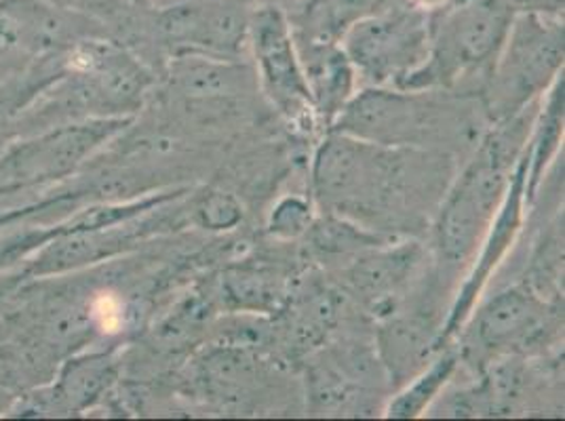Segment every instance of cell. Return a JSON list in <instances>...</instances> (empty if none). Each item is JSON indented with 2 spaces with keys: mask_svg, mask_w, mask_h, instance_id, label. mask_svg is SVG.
Returning <instances> with one entry per match:
<instances>
[{
  "mask_svg": "<svg viewBox=\"0 0 565 421\" xmlns=\"http://www.w3.org/2000/svg\"><path fill=\"white\" fill-rule=\"evenodd\" d=\"M541 101L494 122L460 177L444 194L435 222V251L446 266L472 261L511 184V173L530 140Z\"/></svg>",
  "mask_w": 565,
  "mask_h": 421,
  "instance_id": "obj_1",
  "label": "cell"
},
{
  "mask_svg": "<svg viewBox=\"0 0 565 421\" xmlns=\"http://www.w3.org/2000/svg\"><path fill=\"white\" fill-rule=\"evenodd\" d=\"M511 0H449L428 13V55L401 91H444L477 72L492 71L515 20Z\"/></svg>",
  "mask_w": 565,
  "mask_h": 421,
  "instance_id": "obj_2",
  "label": "cell"
},
{
  "mask_svg": "<svg viewBox=\"0 0 565 421\" xmlns=\"http://www.w3.org/2000/svg\"><path fill=\"white\" fill-rule=\"evenodd\" d=\"M403 148H386L330 129L312 159V198L333 215H376L403 187Z\"/></svg>",
  "mask_w": 565,
  "mask_h": 421,
  "instance_id": "obj_3",
  "label": "cell"
},
{
  "mask_svg": "<svg viewBox=\"0 0 565 421\" xmlns=\"http://www.w3.org/2000/svg\"><path fill=\"white\" fill-rule=\"evenodd\" d=\"M564 57V18L515 13L507 41L486 76L483 97L492 122L509 120L541 101L562 76Z\"/></svg>",
  "mask_w": 565,
  "mask_h": 421,
  "instance_id": "obj_4",
  "label": "cell"
},
{
  "mask_svg": "<svg viewBox=\"0 0 565 421\" xmlns=\"http://www.w3.org/2000/svg\"><path fill=\"white\" fill-rule=\"evenodd\" d=\"M131 122L134 118H87L18 138L0 150V186L22 192L68 180Z\"/></svg>",
  "mask_w": 565,
  "mask_h": 421,
  "instance_id": "obj_5",
  "label": "cell"
},
{
  "mask_svg": "<svg viewBox=\"0 0 565 421\" xmlns=\"http://www.w3.org/2000/svg\"><path fill=\"white\" fill-rule=\"evenodd\" d=\"M342 48L359 80L397 89L428 55V13L407 0H393L354 25Z\"/></svg>",
  "mask_w": 565,
  "mask_h": 421,
  "instance_id": "obj_6",
  "label": "cell"
},
{
  "mask_svg": "<svg viewBox=\"0 0 565 421\" xmlns=\"http://www.w3.org/2000/svg\"><path fill=\"white\" fill-rule=\"evenodd\" d=\"M555 312L548 300L530 284L498 293L460 328V360L475 371H483L498 358L518 356L548 335Z\"/></svg>",
  "mask_w": 565,
  "mask_h": 421,
  "instance_id": "obj_7",
  "label": "cell"
},
{
  "mask_svg": "<svg viewBox=\"0 0 565 421\" xmlns=\"http://www.w3.org/2000/svg\"><path fill=\"white\" fill-rule=\"evenodd\" d=\"M433 94L367 87L353 95L330 129L386 148H420L444 131V106Z\"/></svg>",
  "mask_w": 565,
  "mask_h": 421,
  "instance_id": "obj_8",
  "label": "cell"
},
{
  "mask_svg": "<svg viewBox=\"0 0 565 421\" xmlns=\"http://www.w3.org/2000/svg\"><path fill=\"white\" fill-rule=\"evenodd\" d=\"M247 47L256 60L259 87L275 110L300 129L317 127L319 120L291 22L281 7L259 4L249 11Z\"/></svg>",
  "mask_w": 565,
  "mask_h": 421,
  "instance_id": "obj_9",
  "label": "cell"
},
{
  "mask_svg": "<svg viewBox=\"0 0 565 421\" xmlns=\"http://www.w3.org/2000/svg\"><path fill=\"white\" fill-rule=\"evenodd\" d=\"M249 11L236 0H184L154 11L150 25L173 57L205 55L233 62L249 48Z\"/></svg>",
  "mask_w": 565,
  "mask_h": 421,
  "instance_id": "obj_10",
  "label": "cell"
},
{
  "mask_svg": "<svg viewBox=\"0 0 565 421\" xmlns=\"http://www.w3.org/2000/svg\"><path fill=\"white\" fill-rule=\"evenodd\" d=\"M527 161H530V152H527V143H525L523 152L519 154L518 163L513 166L511 184L500 203V209L495 210L494 219L472 258L475 263H472L471 272H469L467 281L462 282L454 304L449 307L448 319L439 331V348L448 346L458 337L460 328L467 323V319L471 316L475 305L479 302L483 289L492 279L495 268L502 263V259L507 258L509 249L513 247V242L518 238L519 230L523 226L525 207L530 205L527 196H525Z\"/></svg>",
  "mask_w": 565,
  "mask_h": 421,
  "instance_id": "obj_11",
  "label": "cell"
},
{
  "mask_svg": "<svg viewBox=\"0 0 565 421\" xmlns=\"http://www.w3.org/2000/svg\"><path fill=\"white\" fill-rule=\"evenodd\" d=\"M89 36L108 34L43 0H0V55L39 60L64 53Z\"/></svg>",
  "mask_w": 565,
  "mask_h": 421,
  "instance_id": "obj_12",
  "label": "cell"
},
{
  "mask_svg": "<svg viewBox=\"0 0 565 421\" xmlns=\"http://www.w3.org/2000/svg\"><path fill=\"white\" fill-rule=\"evenodd\" d=\"M120 354L115 350L89 352L74 356L60 369L57 381L49 388L47 395L30 397L25 413H51L72 415L85 413L102 398L106 397L120 375Z\"/></svg>",
  "mask_w": 565,
  "mask_h": 421,
  "instance_id": "obj_13",
  "label": "cell"
},
{
  "mask_svg": "<svg viewBox=\"0 0 565 421\" xmlns=\"http://www.w3.org/2000/svg\"><path fill=\"white\" fill-rule=\"evenodd\" d=\"M420 256L423 251L414 242L397 247L386 242L370 249L344 266V287L356 302L367 305L374 314L380 310H393L401 291L420 266Z\"/></svg>",
  "mask_w": 565,
  "mask_h": 421,
  "instance_id": "obj_14",
  "label": "cell"
},
{
  "mask_svg": "<svg viewBox=\"0 0 565 421\" xmlns=\"http://www.w3.org/2000/svg\"><path fill=\"white\" fill-rule=\"evenodd\" d=\"M319 125L330 129L356 94V72L342 45L296 43Z\"/></svg>",
  "mask_w": 565,
  "mask_h": 421,
  "instance_id": "obj_15",
  "label": "cell"
},
{
  "mask_svg": "<svg viewBox=\"0 0 565 421\" xmlns=\"http://www.w3.org/2000/svg\"><path fill=\"white\" fill-rule=\"evenodd\" d=\"M393 0H305L289 18L296 43L342 45L344 36L361 20L374 15Z\"/></svg>",
  "mask_w": 565,
  "mask_h": 421,
  "instance_id": "obj_16",
  "label": "cell"
},
{
  "mask_svg": "<svg viewBox=\"0 0 565 421\" xmlns=\"http://www.w3.org/2000/svg\"><path fill=\"white\" fill-rule=\"evenodd\" d=\"M564 138V76H559L553 87L546 91V101L542 99L541 108L534 118V127L527 140V182L525 196L532 205L539 196L542 177L559 152Z\"/></svg>",
  "mask_w": 565,
  "mask_h": 421,
  "instance_id": "obj_17",
  "label": "cell"
},
{
  "mask_svg": "<svg viewBox=\"0 0 565 421\" xmlns=\"http://www.w3.org/2000/svg\"><path fill=\"white\" fill-rule=\"evenodd\" d=\"M380 348L391 375L409 381L433 354L441 350L439 331L430 333L428 323L418 321H391L380 335Z\"/></svg>",
  "mask_w": 565,
  "mask_h": 421,
  "instance_id": "obj_18",
  "label": "cell"
},
{
  "mask_svg": "<svg viewBox=\"0 0 565 421\" xmlns=\"http://www.w3.org/2000/svg\"><path fill=\"white\" fill-rule=\"evenodd\" d=\"M460 352L451 348V344L437 352V356L428 363V367L420 369L405 386L399 395L393 398L384 413L393 420H414L420 418L424 411L439 398V392L448 386L449 379L460 367Z\"/></svg>",
  "mask_w": 565,
  "mask_h": 421,
  "instance_id": "obj_19",
  "label": "cell"
},
{
  "mask_svg": "<svg viewBox=\"0 0 565 421\" xmlns=\"http://www.w3.org/2000/svg\"><path fill=\"white\" fill-rule=\"evenodd\" d=\"M310 240V249L323 261L331 259H351L386 245L388 240L384 236L370 233L367 228L351 222L349 217L328 213L326 217L312 222L307 233Z\"/></svg>",
  "mask_w": 565,
  "mask_h": 421,
  "instance_id": "obj_20",
  "label": "cell"
},
{
  "mask_svg": "<svg viewBox=\"0 0 565 421\" xmlns=\"http://www.w3.org/2000/svg\"><path fill=\"white\" fill-rule=\"evenodd\" d=\"M307 381L310 409L323 415H342L359 398L353 379L333 365H315Z\"/></svg>",
  "mask_w": 565,
  "mask_h": 421,
  "instance_id": "obj_21",
  "label": "cell"
},
{
  "mask_svg": "<svg viewBox=\"0 0 565 421\" xmlns=\"http://www.w3.org/2000/svg\"><path fill=\"white\" fill-rule=\"evenodd\" d=\"M49 7L76 20L104 25L106 32H129L136 24V9L129 0H43Z\"/></svg>",
  "mask_w": 565,
  "mask_h": 421,
  "instance_id": "obj_22",
  "label": "cell"
},
{
  "mask_svg": "<svg viewBox=\"0 0 565 421\" xmlns=\"http://www.w3.org/2000/svg\"><path fill=\"white\" fill-rule=\"evenodd\" d=\"M245 217V207L235 194L224 190H205L194 198L190 222L207 233H228Z\"/></svg>",
  "mask_w": 565,
  "mask_h": 421,
  "instance_id": "obj_23",
  "label": "cell"
},
{
  "mask_svg": "<svg viewBox=\"0 0 565 421\" xmlns=\"http://www.w3.org/2000/svg\"><path fill=\"white\" fill-rule=\"evenodd\" d=\"M224 291L236 307L249 310H266L279 295L277 279L264 270H238L224 281Z\"/></svg>",
  "mask_w": 565,
  "mask_h": 421,
  "instance_id": "obj_24",
  "label": "cell"
},
{
  "mask_svg": "<svg viewBox=\"0 0 565 421\" xmlns=\"http://www.w3.org/2000/svg\"><path fill=\"white\" fill-rule=\"evenodd\" d=\"M312 222H315V207L308 198L285 196L268 213L266 233L275 240L289 242V240L305 238Z\"/></svg>",
  "mask_w": 565,
  "mask_h": 421,
  "instance_id": "obj_25",
  "label": "cell"
},
{
  "mask_svg": "<svg viewBox=\"0 0 565 421\" xmlns=\"http://www.w3.org/2000/svg\"><path fill=\"white\" fill-rule=\"evenodd\" d=\"M518 13H541L564 18L565 0H511Z\"/></svg>",
  "mask_w": 565,
  "mask_h": 421,
  "instance_id": "obj_26",
  "label": "cell"
},
{
  "mask_svg": "<svg viewBox=\"0 0 565 421\" xmlns=\"http://www.w3.org/2000/svg\"><path fill=\"white\" fill-rule=\"evenodd\" d=\"M409 4H414L416 9H420L424 13H435L439 9H444L449 0H407Z\"/></svg>",
  "mask_w": 565,
  "mask_h": 421,
  "instance_id": "obj_27",
  "label": "cell"
},
{
  "mask_svg": "<svg viewBox=\"0 0 565 421\" xmlns=\"http://www.w3.org/2000/svg\"><path fill=\"white\" fill-rule=\"evenodd\" d=\"M11 284H13V281H11V279H2V281H0V302H2V300H4V295L9 293Z\"/></svg>",
  "mask_w": 565,
  "mask_h": 421,
  "instance_id": "obj_28",
  "label": "cell"
},
{
  "mask_svg": "<svg viewBox=\"0 0 565 421\" xmlns=\"http://www.w3.org/2000/svg\"><path fill=\"white\" fill-rule=\"evenodd\" d=\"M20 190H15V187H7L0 186V196H13V194H18Z\"/></svg>",
  "mask_w": 565,
  "mask_h": 421,
  "instance_id": "obj_29",
  "label": "cell"
},
{
  "mask_svg": "<svg viewBox=\"0 0 565 421\" xmlns=\"http://www.w3.org/2000/svg\"><path fill=\"white\" fill-rule=\"evenodd\" d=\"M134 7H138V9H141V7H148L152 0H129Z\"/></svg>",
  "mask_w": 565,
  "mask_h": 421,
  "instance_id": "obj_30",
  "label": "cell"
},
{
  "mask_svg": "<svg viewBox=\"0 0 565 421\" xmlns=\"http://www.w3.org/2000/svg\"><path fill=\"white\" fill-rule=\"evenodd\" d=\"M7 395H2V392H0V411H4V409H7Z\"/></svg>",
  "mask_w": 565,
  "mask_h": 421,
  "instance_id": "obj_31",
  "label": "cell"
}]
</instances>
